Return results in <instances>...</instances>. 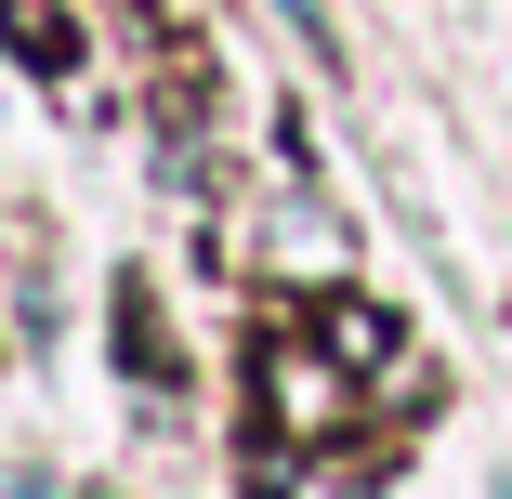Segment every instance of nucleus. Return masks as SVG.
I'll list each match as a JSON object with an SVG mask.
<instances>
[{
	"instance_id": "obj_4",
	"label": "nucleus",
	"mask_w": 512,
	"mask_h": 499,
	"mask_svg": "<svg viewBox=\"0 0 512 499\" xmlns=\"http://www.w3.org/2000/svg\"><path fill=\"white\" fill-rule=\"evenodd\" d=\"M119 355L145 368V381H171L184 355H171V329H158V303H145V289H119Z\"/></svg>"
},
{
	"instance_id": "obj_3",
	"label": "nucleus",
	"mask_w": 512,
	"mask_h": 499,
	"mask_svg": "<svg viewBox=\"0 0 512 499\" xmlns=\"http://www.w3.org/2000/svg\"><path fill=\"white\" fill-rule=\"evenodd\" d=\"M0 40H14L27 66H53V79L79 66V27H66V0H0Z\"/></svg>"
},
{
	"instance_id": "obj_1",
	"label": "nucleus",
	"mask_w": 512,
	"mask_h": 499,
	"mask_svg": "<svg viewBox=\"0 0 512 499\" xmlns=\"http://www.w3.org/2000/svg\"><path fill=\"white\" fill-rule=\"evenodd\" d=\"M263 421H276L289 447H316V434L355 421V368L329 355V329H276V342H263Z\"/></svg>"
},
{
	"instance_id": "obj_2",
	"label": "nucleus",
	"mask_w": 512,
	"mask_h": 499,
	"mask_svg": "<svg viewBox=\"0 0 512 499\" xmlns=\"http://www.w3.org/2000/svg\"><path fill=\"white\" fill-rule=\"evenodd\" d=\"M316 329H329V355H342V368H394V342H407L381 303H355V289H329V303H316Z\"/></svg>"
}]
</instances>
